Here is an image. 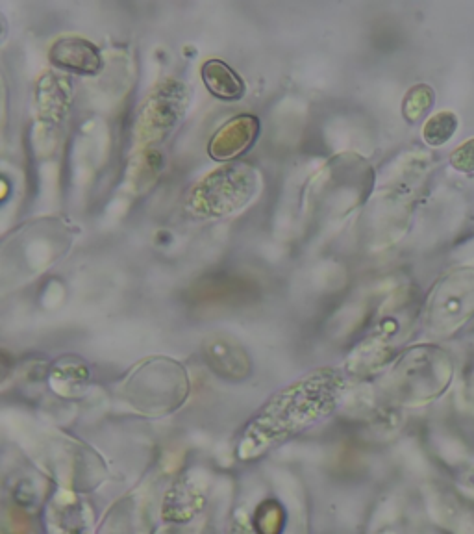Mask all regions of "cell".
<instances>
[{
  "label": "cell",
  "instance_id": "6da1fadb",
  "mask_svg": "<svg viewBox=\"0 0 474 534\" xmlns=\"http://www.w3.org/2000/svg\"><path fill=\"white\" fill-rule=\"evenodd\" d=\"M345 379L336 369H317L273 395L249 421L241 436L239 457L252 458L306 431L336 410Z\"/></svg>",
  "mask_w": 474,
  "mask_h": 534
},
{
  "label": "cell",
  "instance_id": "7a4b0ae2",
  "mask_svg": "<svg viewBox=\"0 0 474 534\" xmlns=\"http://www.w3.org/2000/svg\"><path fill=\"white\" fill-rule=\"evenodd\" d=\"M258 191V173L241 162L223 164L189 190L186 210L197 219H219L243 210Z\"/></svg>",
  "mask_w": 474,
  "mask_h": 534
},
{
  "label": "cell",
  "instance_id": "3957f363",
  "mask_svg": "<svg viewBox=\"0 0 474 534\" xmlns=\"http://www.w3.org/2000/svg\"><path fill=\"white\" fill-rule=\"evenodd\" d=\"M452 379L449 355L434 345H419L400 356L387 377L386 390L399 403H426L443 394Z\"/></svg>",
  "mask_w": 474,
  "mask_h": 534
},
{
  "label": "cell",
  "instance_id": "277c9868",
  "mask_svg": "<svg viewBox=\"0 0 474 534\" xmlns=\"http://www.w3.org/2000/svg\"><path fill=\"white\" fill-rule=\"evenodd\" d=\"M126 399L145 414H167L188 395L186 371L169 358H152L141 364L125 384Z\"/></svg>",
  "mask_w": 474,
  "mask_h": 534
},
{
  "label": "cell",
  "instance_id": "5b68a950",
  "mask_svg": "<svg viewBox=\"0 0 474 534\" xmlns=\"http://www.w3.org/2000/svg\"><path fill=\"white\" fill-rule=\"evenodd\" d=\"M191 91L175 78H167L147 95L139 108L134 134L138 145H154L175 132L188 112Z\"/></svg>",
  "mask_w": 474,
  "mask_h": 534
},
{
  "label": "cell",
  "instance_id": "8992f818",
  "mask_svg": "<svg viewBox=\"0 0 474 534\" xmlns=\"http://www.w3.org/2000/svg\"><path fill=\"white\" fill-rule=\"evenodd\" d=\"M474 316V269L458 267L437 282L426 305V325L434 334H450Z\"/></svg>",
  "mask_w": 474,
  "mask_h": 534
},
{
  "label": "cell",
  "instance_id": "52a82bcc",
  "mask_svg": "<svg viewBox=\"0 0 474 534\" xmlns=\"http://www.w3.org/2000/svg\"><path fill=\"white\" fill-rule=\"evenodd\" d=\"M319 190H313V197H321L323 204H330L332 210L350 212L352 206L363 203L373 188V169L360 158L350 156L336 158L323 169V177H317Z\"/></svg>",
  "mask_w": 474,
  "mask_h": 534
},
{
  "label": "cell",
  "instance_id": "ba28073f",
  "mask_svg": "<svg viewBox=\"0 0 474 534\" xmlns=\"http://www.w3.org/2000/svg\"><path fill=\"white\" fill-rule=\"evenodd\" d=\"M50 64L56 65L60 71L95 77L104 67L100 49L89 39L78 36H63L52 43L49 51Z\"/></svg>",
  "mask_w": 474,
  "mask_h": 534
},
{
  "label": "cell",
  "instance_id": "9c48e42d",
  "mask_svg": "<svg viewBox=\"0 0 474 534\" xmlns=\"http://www.w3.org/2000/svg\"><path fill=\"white\" fill-rule=\"evenodd\" d=\"M260 134V121L254 115H237L213 134L208 153L215 162H232L247 153Z\"/></svg>",
  "mask_w": 474,
  "mask_h": 534
},
{
  "label": "cell",
  "instance_id": "30bf717a",
  "mask_svg": "<svg viewBox=\"0 0 474 534\" xmlns=\"http://www.w3.org/2000/svg\"><path fill=\"white\" fill-rule=\"evenodd\" d=\"M206 364L221 377L241 381L250 373L249 355L236 340L228 336H213L204 344Z\"/></svg>",
  "mask_w": 474,
  "mask_h": 534
},
{
  "label": "cell",
  "instance_id": "8fae6325",
  "mask_svg": "<svg viewBox=\"0 0 474 534\" xmlns=\"http://www.w3.org/2000/svg\"><path fill=\"white\" fill-rule=\"evenodd\" d=\"M200 77H202L204 86L219 101H239V99H243V95L247 91L245 80L239 77V73L234 71L226 62L217 60V58L202 64Z\"/></svg>",
  "mask_w": 474,
  "mask_h": 534
},
{
  "label": "cell",
  "instance_id": "7c38bea8",
  "mask_svg": "<svg viewBox=\"0 0 474 534\" xmlns=\"http://www.w3.org/2000/svg\"><path fill=\"white\" fill-rule=\"evenodd\" d=\"M458 127H460L458 115L449 110L439 112L426 121L423 127V140L430 147H443L445 143H449L454 138Z\"/></svg>",
  "mask_w": 474,
  "mask_h": 534
},
{
  "label": "cell",
  "instance_id": "4fadbf2b",
  "mask_svg": "<svg viewBox=\"0 0 474 534\" xmlns=\"http://www.w3.org/2000/svg\"><path fill=\"white\" fill-rule=\"evenodd\" d=\"M434 101H436L434 89L430 88L428 84H417L406 93V97L402 101V114L408 121L415 123L430 112V108L434 106Z\"/></svg>",
  "mask_w": 474,
  "mask_h": 534
},
{
  "label": "cell",
  "instance_id": "5bb4252c",
  "mask_svg": "<svg viewBox=\"0 0 474 534\" xmlns=\"http://www.w3.org/2000/svg\"><path fill=\"white\" fill-rule=\"evenodd\" d=\"M132 169H134V178H132L134 186H139L141 182L143 186L147 184L150 186V182H154L163 169V156L156 149H147L132 162Z\"/></svg>",
  "mask_w": 474,
  "mask_h": 534
},
{
  "label": "cell",
  "instance_id": "9a60e30c",
  "mask_svg": "<svg viewBox=\"0 0 474 534\" xmlns=\"http://www.w3.org/2000/svg\"><path fill=\"white\" fill-rule=\"evenodd\" d=\"M54 377V384H62L63 388L67 386H80L82 382L89 377V369L82 364H76L75 360H63L62 364H58V368L52 371Z\"/></svg>",
  "mask_w": 474,
  "mask_h": 534
},
{
  "label": "cell",
  "instance_id": "2e32d148",
  "mask_svg": "<svg viewBox=\"0 0 474 534\" xmlns=\"http://www.w3.org/2000/svg\"><path fill=\"white\" fill-rule=\"evenodd\" d=\"M450 164L460 173H474V138L463 141L462 145L450 154Z\"/></svg>",
  "mask_w": 474,
  "mask_h": 534
},
{
  "label": "cell",
  "instance_id": "e0dca14e",
  "mask_svg": "<svg viewBox=\"0 0 474 534\" xmlns=\"http://www.w3.org/2000/svg\"><path fill=\"white\" fill-rule=\"evenodd\" d=\"M239 534H243V533H239ZM245 534H249V533H245Z\"/></svg>",
  "mask_w": 474,
  "mask_h": 534
}]
</instances>
